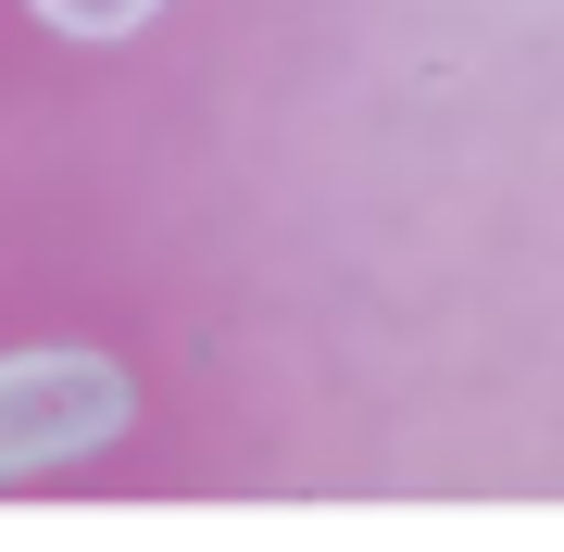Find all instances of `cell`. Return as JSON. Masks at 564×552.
Returning a JSON list of instances; mask_svg holds the SVG:
<instances>
[{
  "mask_svg": "<svg viewBox=\"0 0 564 552\" xmlns=\"http://www.w3.org/2000/svg\"><path fill=\"white\" fill-rule=\"evenodd\" d=\"M126 414H139V389L101 351H0V477L88 465Z\"/></svg>",
  "mask_w": 564,
  "mask_h": 552,
  "instance_id": "6da1fadb",
  "label": "cell"
},
{
  "mask_svg": "<svg viewBox=\"0 0 564 552\" xmlns=\"http://www.w3.org/2000/svg\"><path fill=\"white\" fill-rule=\"evenodd\" d=\"M25 13H39L51 39H139L163 0H25Z\"/></svg>",
  "mask_w": 564,
  "mask_h": 552,
  "instance_id": "7a4b0ae2",
  "label": "cell"
}]
</instances>
